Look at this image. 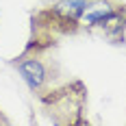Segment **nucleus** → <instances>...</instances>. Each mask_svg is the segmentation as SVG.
Segmentation results:
<instances>
[{
    "label": "nucleus",
    "mask_w": 126,
    "mask_h": 126,
    "mask_svg": "<svg viewBox=\"0 0 126 126\" xmlns=\"http://www.w3.org/2000/svg\"><path fill=\"white\" fill-rule=\"evenodd\" d=\"M39 104L52 124H89L87 117H83L87 107V87L80 80L52 87L44 96H39Z\"/></svg>",
    "instance_id": "nucleus-1"
},
{
    "label": "nucleus",
    "mask_w": 126,
    "mask_h": 126,
    "mask_svg": "<svg viewBox=\"0 0 126 126\" xmlns=\"http://www.w3.org/2000/svg\"><path fill=\"white\" fill-rule=\"evenodd\" d=\"M44 54H46L44 50L24 48V52L11 61V65L17 67V72L22 74V78L31 87V91L37 94V98L52 89V80L57 76V70L52 67V61H46Z\"/></svg>",
    "instance_id": "nucleus-2"
},
{
    "label": "nucleus",
    "mask_w": 126,
    "mask_h": 126,
    "mask_svg": "<svg viewBox=\"0 0 126 126\" xmlns=\"http://www.w3.org/2000/svg\"><path fill=\"white\" fill-rule=\"evenodd\" d=\"M0 124H9V117H4L2 111H0Z\"/></svg>",
    "instance_id": "nucleus-3"
}]
</instances>
